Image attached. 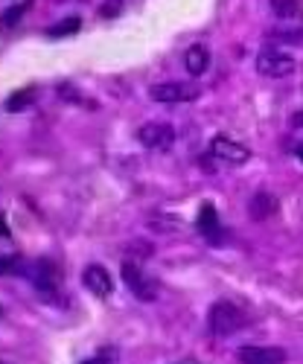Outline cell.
<instances>
[{"mask_svg":"<svg viewBox=\"0 0 303 364\" xmlns=\"http://www.w3.org/2000/svg\"><path fill=\"white\" fill-rule=\"evenodd\" d=\"M245 312H242L233 300H216L213 306L207 309V329L213 332L216 338H228L245 326Z\"/></svg>","mask_w":303,"mask_h":364,"instance_id":"cell-1","label":"cell"},{"mask_svg":"<svg viewBox=\"0 0 303 364\" xmlns=\"http://www.w3.org/2000/svg\"><path fill=\"white\" fill-rule=\"evenodd\" d=\"M257 73L265 76V79H286L292 73H297V58L283 53L280 47H262L260 55H257V62H254Z\"/></svg>","mask_w":303,"mask_h":364,"instance_id":"cell-2","label":"cell"},{"mask_svg":"<svg viewBox=\"0 0 303 364\" xmlns=\"http://www.w3.org/2000/svg\"><path fill=\"white\" fill-rule=\"evenodd\" d=\"M201 97V87L190 82H164L149 87V100L161 105H175V102H196Z\"/></svg>","mask_w":303,"mask_h":364,"instance_id":"cell-3","label":"cell"},{"mask_svg":"<svg viewBox=\"0 0 303 364\" xmlns=\"http://www.w3.org/2000/svg\"><path fill=\"white\" fill-rule=\"evenodd\" d=\"M123 283H126L143 303H152V300L158 297V291H161L158 280H155V277H149L137 262H123Z\"/></svg>","mask_w":303,"mask_h":364,"instance_id":"cell-4","label":"cell"},{"mask_svg":"<svg viewBox=\"0 0 303 364\" xmlns=\"http://www.w3.org/2000/svg\"><path fill=\"white\" fill-rule=\"evenodd\" d=\"M210 155H213L216 161L222 164H230V166H242L251 161V149L242 146L239 140L233 137H225V134H216L213 140H210Z\"/></svg>","mask_w":303,"mask_h":364,"instance_id":"cell-5","label":"cell"},{"mask_svg":"<svg viewBox=\"0 0 303 364\" xmlns=\"http://www.w3.org/2000/svg\"><path fill=\"white\" fill-rule=\"evenodd\" d=\"M137 140L149 151H166L175 143V129L166 123H143L137 129Z\"/></svg>","mask_w":303,"mask_h":364,"instance_id":"cell-6","label":"cell"},{"mask_svg":"<svg viewBox=\"0 0 303 364\" xmlns=\"http://www.w3.org/2000/svg\"><path fill=\"white\" fill-rule=\"evenodd\" d=\"M239 364H286V350L271 344H248L239 350Z\"/></svg>","mask_w":303,"mask_h":364,"instance_id":"cell-7","label":"cell"},{"mask_svg":"<svg viewBox=\"0 0 303 364\" xmlns=\"http://www.w3.org/2000/svg\"><path fill=\"white\" fill-rule=\"evenodd\" d=\"M82 286L94 294V297H111V291H114V280H111V274H108V268H102V265H85V271H82Z\"/></svg>","mask_w":303,"mask_h":364,"instance_id":"cell-8","label":"cell"},{"mask_svg":"<svg viewBox=\"0 0 303 364\" xmlns=\"http://www.w3.org/2000/svg\"><path fill=\"white\" fill-rule=\"evenodd\" d=\"M277 207H280V201H277L275 193L260 190V193H254L251 201H248V216H251L254 222H265V219H271V216L277 213Z\"/></svg>","mask_w":303,"mask_h":364,"instance_id":"cell-9","label":"cell"},{"mask_svg":"<svg viewBox=\"0 0 303 364\" xmlns=\"http://www.w3.org/2000/svg\"><path fill=\"white\" fill-rule=\"evenodd\" d=\"M210 62H213V55H210L207 44H193L184 53V68H187L190 76H204L210 70Z\"/></svg>","mask_w":303,"mask_h":364,"instance_id":"cell-10","label":"cell"},{"mask_svg":"<svg viewBox=\"0 0 303 364\" xmlns=\"http://www.w3.org/2000/svg\"><path fill=\"white\" fill-rule=\"evenodd\" d=\"M219 230H222V225H219L216 207L210 204V201H204L201 204V213H198V233L207 236L210 242H219Z\"/></svg>","mask_w":303,"mask_h":364,"instance_id":"cell-11","label":"cell"},{"mask_svg":"<svg viewBox=\"0 0 303 364\" xmlns=\"http://www.w3.org/2000/svg\"><path fill=\"white\" fill-rule=\"evenodd\" d=\"M146 225L155 230V233H178V230H184V219H181V216H169V213L149 216Z\"/></svg>","mask_w":303,"mask_h":364,"instance_id":"cell-12","label":"cell"},{"mask_svg":"<svg viewBox=\"0 0 303 364\" xmlns=\"http://www.w3.org/2000/svg\"><path fill=\"white\" fill-rule=\"evenodd\" d=\"M268 4H271V12L283 21H292L300 15V0H268Z\"/></svg>","mask_w":303,"mask_h":364,"instance_id":"cell-13","label":"cell"},{"mask_svg":"<svg viewBox=\"0 0 303 364\" xmlns=\"http://www.w3.org/2000/svg\"><path fill=\"white\" fill-rule=\"evenodd\" d=\"M29 9V4H21V6H9L6 12H0V33H9V29H15L23 18V12Z\"/></svg>","mask_w":303,"mask_h":364,"instance_id":"cell-14","label":"cell"},{"mask_svg":"<svg viewBox=\"0 0 303 364\" xmlns=\"http://www.w3.org/2000/svg\"><path fill=\"white\" fill-rule=\"evenodd\" d=\"M33 100H36V87H23L6 100V111H23L26 105H33Z\"/></svg>","mask_w":303,"mask_h":364,"instance_id":"cell-15","label":"cell"},{"mask_svg":"<svg viewBox=\"0 0 303 364\" xmlns=\"http://www.w3.org/2000/svg\"><path fill=\"white\" fill-rule=\"evenodd\" d=\"M79 26H82V18L70 15V18H65V23L50 26V29H47V36H50V38H58V36H73V33H79Z\"/></svg>","mask_w":303,"mask_h":364,"instance_id":"cell-16","label":"cell"},{"mask_svg":"<svg viewBox=\"0 0 303 364\" xmlns=\"http://www.w3.org/2000/svg\"><path fill=\"white\" fill-rule=\"evenodd\" d=\"M119 12H123V0H105L102 9H100L102 18H117Z\"/></svg>","mask_w":303,"mask_h":364,"instance_id":"cell-17","label":"cell"},{"mask_svg":"<svg viewBox=\"0 0 303 364\" xmlns=\"http://www.w3.org/2000/svg\"><path fill=\"white\" fill-rule=\"evenodd\" d=\"M21 259L18 257H0V274H9V271H18Z\"/></svg>","mask_w":303,"mask_h":364,"instance_id":"cell-18","label":"cell"},{"mask_svg":"<svg viewBox=\"0 0 303 364\" xmlns=\"http://www.w3.org/2000/svg\"><path fill=\"white\" fill-rule=\"evenodd\" d=\"M114 358H117V353H114V350H111V353H105V350H102L100 355H94V358H87V361H82V364H111Z\"/></svg>","mask_w":303,"mask_h":364,"instance_id":"cell-19","label":"cell"},{"mask_svg":"<svg viewBox=\"0 0 303 364\" xmlns=\"http://www.w3.org/2000/svg\"><path fill=\"white\" fill-rule=\"evenodd\" d=\"M0 364H4V361H0Z\"/></svg>","mask_w":303,"mask_h":364,"instance_id":"cell-20","label":"cell"}]
</instances>
